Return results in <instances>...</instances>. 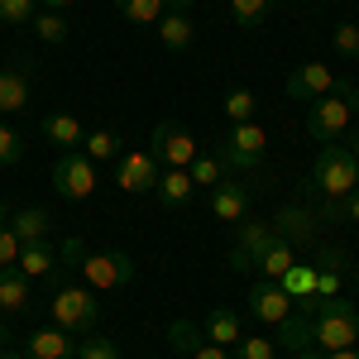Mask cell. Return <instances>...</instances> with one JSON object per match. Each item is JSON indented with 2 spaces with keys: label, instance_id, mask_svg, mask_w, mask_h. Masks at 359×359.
I'll use <instances>...</instances> for the list:
<instances>
[{
  "label": "cell",
  "instance_id": "obj_1",
  "mask_svg": "<svg viewBox=\"0 0 359 359\" xmlns=\"http://www.w3.org/2000/svg\"><path fill=\"white\" fill-rule=\"evenodd\" d=\"M302 311H311V345L321 350H350L359 340V306L345 297H302Z\"/></svg>",
  "mask_w": 359,
  "mask_h": 359
},
{
  "label": "cell",
  "instance_id": "obj_2",
  "mask_svg": "<svg viewBox=\"0 0 359 359\" xmlns=\"http://www.w3.org/2000/svg\"><path fill=\"white\" fill-rule=\"evenodd\" d=\"M359 115V86H335L331 96L306 106V135L316 144H340Z\"/></svg>",
  "mask_w": 359,
  "mask_h": 359
},
{
  "label": "cell",
  "instance_id": "obj_3",
  "mask_svg": "<svg viewBox=\"0 0 359 359\" xmlns=\"http://www.w3.org/2000/svg\"><path fill=\"white\" fill-rule=\"evenodd\" d=\"M311 187L326 201H345L359 187V158L350 144H321L316 163H311Z\"/></svg>",
  "mask_w": 359,
  "mask_h": 359
},
{
  "label": "cell",
  "instance_id": "obj_4",
  "mask_svg": "<svg viewBox=\"0 0 359 359\" xmlns=\"http://www.w3.org/2000/svg\"><path fill=\"white\" fill-rule=\"evenodd\" d=\"M48 316L67 335H86V331H96V321H101V297L91 287H82V283H62L48 297Z\"/></svg>",
  "mask_w": 359,
  "mask_h": 359
},
{
  "label": "cell",
  "instance_id": "obj_5",
  "mask_svg": "<svg viewBox=\"0 0 359 359\" xmlns=\"http://www.w3.org/2000/svg\"><path fill=\"white\" fill-rule=\"evenodd\" d=\"M264 154H269V130H264L259 120L230 125V135L216 144V158H221V168H230V172H259Z\"/></svg>",
  "mask_w": 359,
  "mask_h": 359
},
{
  "label": "cell",
  "instance_id": "obj_6",
  "mask_svg": "<svg viewBox=\"0 0 359 359\" xmlns=\"http://www.w3.org/2000/svg\"><path fill=\"white\" fill-rule=\"evenodd\" d=\"M77 278H82V287H91V292H115V287H125L135 278V259L125 249H101V254H86L82 259Z\"/></svg>",
  "mask_w": 359,
  "mask_h": 359
},
{
  "label": "cell",
  "instance_id": "obj_7",
  "mask_svg": "<svg viewBox=\"0 0 359 359\" xmlns=\"http://www.w3.org/2000/svg\"><path fill=\"white\" fill-rule=\"evenodd\" d=\"M53 192L62 196V201H86V196H96V163L86 158L82 149L62 154L53 163Z\"/></svg>",
  "mask_w": 359,
  "mask_h": 359
},
{
  "label": "cell",
  "instance_id": "obj_8",
  "mask_svg": "<svg viewBox=\"0 0 359 359\" xmlns=\"http://www.w3.org/2000/svg\"><path fill=\"white\" fill-rule=\"evenodd\" d=\"M158 172H163V163H158L154 149H130V154L115 158V182L125 192H154L158 187Z\"/></svg>",
  "mask_w": 359,
  "mask_h": 359
},
{
  "label": "cell",
  "instance_id": "obj_9",
  "mask_svg": "<svg viewBox=\"0 0 359 359\" xmlns=\"http://www.w3.org/2000/svg\"><path fill=\"white\" fill-rule=\"evenodd\" d=\"M34 106V67L29 57H15L10 67H0V115H20Z\"/></svg>",
  "mask_w": 359,
  "mask_h": 359
},
{
  "label": "cell",
  "instance_id": "obj_10",
  "mask_svg": "<svg viewBox=\"0 0 359 359\" xmlns=\"http://www.w3.org/2000/svg\"><path fill=\"white\" fill-rule=\"evenodd\" d=\"M154 154H158V163L163 168H192L196 158V139L182 130V125H172V120H158L154 125Z\"/></svg>",
  "mask_w": 359,
  "mask_h": 359
},
{
  "label": "cell",
  "instance_id": "obj_11",
  "mask_svg": "<svg viewBox=\"0 0 359 359\" xmlns=\"http://www.w3.org/2000/svg\"><path fill=\"white\" fill-rule=\"evenodd\" d=\"M292 306H297V302H292L278 283H269V278H259V283L249 287V316H254L259 326H278Z\"/></svg>",
  "mask_w": 359,
  "mask_h": 359
},
{
  "label": "cell",
  "instance_id": "obj_12",
  "mask_svg": "<svg viewBox=\"0 0 359 359\" xmlns=\"http://www.w3.org/2000/svg\"><path fill=\"white\" fill-rule=\"evenodd\" d=\"M335 91V72L326 62H302V67H292V77H287V96L292 101H321V96H331Z\"/></svg>",
  "mask_w": 359,
  "mask_h": 359
},
{
  "label": "cell",
  "instance_id": "obj_13",
  "mask_svg": "<svg viewBox=\"0 0 359 359\" xmlns=\"http://www.w3.org/2000/svg\"><path fill=\"white\" fill-rule=\"evenodd\" d=\"M269 225H273L292 249H311L316 245V211H311V206H297V201H292V206H283Z\"/></svg>",
  "mask_w": 359,
  "mask_h": 359
},
{
  "label": "cell",
  "instance_id": "obj_14",
  "mask_svg": "<svg viewBox=\"0 0 359 359\" xmlns=\"http://www.w3.org/2000/svg\"><path fill=\"white\" fill-rule=\"evenodd\" d=\"M25 359H77V345L62 326H39L25 335Z\"/></svg>",
  "mask_w": 359,
  "mask_h": 359
},
{
  "label": "cell",
  "instance_id": "obj_15",
  "mask_svg": "<svg viewBox=\"0 0 359 359\" xmlns=\"http://www.w3.org/2000/svg\"><path fill=\"white\" fill-rule=\"evenodd\" d=\"M211 211H216L221 221H235V225H240L249 216V187L225 177L221 187H211Z\"/></svg>",
  "mask_w": 359,
  "mask_h": 359
},
{
  "label": "cell",
  "instance_id": "obj_16",
  "mask_svg": "<svg viewBox=\"0 0 359 359\" xmlns=\"http://www.w3.org/2000/svg\"><path fill=\"white\" fill-rule=\"evenodd\" d=\"M43 139H48V144H57L62 154H72V149H82L86 130H82V120H77V115L53 111V115H43Z\"/></svg>",
  "mask_w": 359,
  "mask_h": 359
},
{
  "label": "cell",
  "instance_id": "obj_17",
  "mask_svg": "<svg viewBox=\"0 0 359 359\" xmlns=\"http://www.w3.org/2000/svg\"><path fill=\"white\" fill-rule=\"evenodd\" d=\"M292 259H297V249H292L287 240H283V235H278L269 249H259V254H254V273L269 278V283H278V278L292 269Z\"/></svg>",
  "mask_w": 359,
  "mask_h": 359
},
{
  "label": "cell",
  "instance_id": "obj_18",
  "mask_svg": "<svg viewBox=\"0 0 359 359\" xmlns=\"http://www.w3.org/2000/svg\"><path fill=\"white\" fill-rule=\"evenodd\" d=\"M201 335H206L211 345L230 350V345H235L245 331H240V316H235L230 306H211V311H206V326H201Z\"/></svg>",
  "mask_w": 359,
  "mask_h": 359
},
{
  "label": "cell",
  "instance_id": "obj_19",
  "mask_svg": "<svg viewBox=\"0 0 359 359\" xmlns=\"http://www.w3.org/2000/svg\"><path fill=\"white\" fill-rule=\"evenodd\" d=\"M34 302V283L20 269H0V311H29Z\"/></svg>",
  "mask_w": 359,
  "mask_h": 359
},
{
  "label": "cell",
  "instance_id": "obj_20",
  "mask_svg": "<svg viewBox=\"0 0 359 359\" xmlns=\"http://www.w3.org/2000/svg\"><path fill=\"white\" fill-rule=\"evenodd\" d=\"M154 29H158V39H163L168 53H187V48H192V39H196L192 15H172V10H168V15H163Z\"/></svg>",
  "mask_w": 359,
  "mask_h": 359
},
{
  "label": "cell",
  "instance_id": "obj_21",
  "mask_svg": "<svg viewBox=\"0 0 359 359\" xmlns=\"http://www.w3.org/2000/svg\"><path fill=\"white\" fill-rule=\"evenodd\" d=\"M158 201H163L168 211H177V206H187V196H192V172L187 168H163L158 172Z\"/></svg>",
  "mask_w": 359,
  "mask_h": 359
},
{
  "label": "cell",
  "instance_id": "obj_22",
  "mask_svg": "<svg viewBox=\"0 0 359 359\" xmlns=\"http://www.w3.org/2000/svg\"><path fill=\"white\" fill-rule=\"evenodd\" d=\"M273 331H278V345H283V350H306V345H311V311L292 306Z\"/></svg>",
  "mask_w": 359,
  "mask_h": 359
},
{
  "label": "cell",
  "instance_id": "obj_23",
  "mask_svg": "<svg viewBox=\"0 0 359 359\" xmlns=\"http://www.w3.org/2000/svg\"><path fill=\"white\" fill-rule=\"evenodd\" d=\"M278 287H283L292 302H302V297H316V264H311V259H292V269L278 278Z\"/></svg>",
  "mask_w": 359,
  "mask_h": 359
},
{
  "label": "cell",
  "instance_id": "obj_24",
  "mask_svg": "<svg viewBox=\"0 0 359 359\" xmlns=\"http://www.w3.org/2000/svg\"><path fill=\"white\" fill-rule=\"evenodd\" d=\"M10 230H15V240H20V245H39V240H48V235H53V216H48V211H39V206H29V211H20V216L10 221Z\"/></svg>",
  "mask_w": 359,
  "mask_h": 359
},
{
  "label": "cell",
  "instance_id": "obj_25",
  "mask_svg": "<svg viewBox=\"0 0 359 359\" xmlns=\"http://www.w3.org/2000/svg\"><path fill=\"white\" fill-rule=\"evenodd\" d=\"M115 10H120V20H130V25H158L168 15L163 0H115Z\"/></svg>",
  "mask_w": 359,
  "mask_h": 359
},
{
  "label": "cell",
  "instance_id": "obj_26",
  "mask_svg": "<svg viewBox=\"0 0 359 359\" xmlns=\"http://www.w3.org/2000/svg\"><path fill=\"white\" fill-rule=\"evenodd\" d=\"M273 240H278V230L269 221H240V249L249 254V264H254V254H259V249H269Z\"/></svg>",
  "mask_w": 359,
  "mask_h": 359
},
{
  "label": "cell",
  "instance_id": "obj_27",
  "mask_svg": "<svg viewBox=\"0 0 359 359\" xmlns=\"http://www.w3.org/2000/svg\"><path fill=\"white\" fill-rule=\"evenodd\" d=\"M82 154L91 163H115V158H120V139H115L111 130H91V135L82 139Z\"/></svg>",
  "mask_w": 359,
  "mask_h": 359
},
{
  "label": "cell",
  "instance_id": "obj_28",
  "mask_svg": "<svg viewBox=\"0 0 359 359\" xmlns=\"http://www.w3.org/2000/svg\"><path fill=\"white\" fill-rule=\"evenodd\" d=\"M254 111H259V101H254L249 86H230V91H225V120H230V125L254 120Z\"/></svg>",
  "mask_w": 359,
  "mask_h": 359
},
{
  "label": "cell",
  "instance_id": "obj_29",
  "mask_svg": "<svg viewBox=\"0 0 359 359\" xmlns=\"http://www.w3.org/2000/svg\"><path fill=\"white\" fill-rule=\"evenodd\" d=\"M278 0H230V20L245 29H259L264 20H269V10H273Z\"/></svg>",
  "mask_w": 359,
  "mask_h": 359
},
{
  "label": "cell",
  "instance_id": "obj_30",
  "mask_svg": "<svg viewBox=\"0 0 359 359\" xmlns=\"http://www.w3.org/2000/svg\"><path fill=\"white\" fill-rule=\"evenodd\" d=\"M187 172H192V187H221L225 182V168H221L216 154H196Z\"/></svg>",
  "mask_w": 359,
  "mask_h": 359
},
{
  "label": "cell",
  "instance_id": "obj_31",
  "mask_svg": "<svg viewBox=\"0 0 359 359\" xmlns=\"http://www.w3.org/2000/svg\"><path fill=\"white\" fill-rule=\"evenodd\" d=\"M34 15H39V0H0V25L25 29L34 25Z\"/></svg>",
  "mask_w": 359,
  "mask_h": 359
},
{
  "label": "cell",
  "instance_id": "obj_32",
  "mask_svg": "<svg viewBox=\"0 0 359 359\" xmlns=\"http://www.w3.org/2000/svg\"><path fill=\"white\" fill-rule=\"evenodd\" d=\"M201 340H206V335H201V326H192V321H172V326H168V345H172L177 355H192Z\"/></svg>",
  "mask_w": 359,
  "mask_h": 359
},
{
  "label": "cell",
  "instance_id": "obj_33",
  "mask_svg": "<svg viewBox=\"0 0 359 359\" xmlns=\"http://www.w3.org/2000/svg\"><path fill=\"white\" fill-rule=\"evenodd\" d=\"M34 29H39L43 43H67V20H62L57 10H39V15H34Z\"/></svg>",
  "mask_w": 359,
  "mask_h": 359
},
{
  "label": "cell",
  "instance_id": "obj_34",
  "mask_svg": "<svg viewBox=\"0 0 359 359\" xmlns=\"http://www.w3.org/2000/svg\"><path fill=\"white\" fill-rule=\"evenodd\" d=\"M235 359H278V345L269 335H240L235 340Z\"/></svg>",
  "mask_w": 359,
  "mask_h": 359
},
{
  "label": "cell",
  "instance_id": "obj_35",
  "mask_svg": "<svg viewBox=\"0 0 359 359\" xmlns=\"http://www.w3.org/2000/svg\"><path fill=\"white\" fill-rule=\"evenodd\" d=\"M77 359H120V345H115L111 335H82V345H77Z\"/></svg>",
  "mask_w": 359,
  "mask_h": 359
},
{
  "label": "cell",
  "instance_id": "obj_36",
  "mask_svg": "<svg viewBox=\"0 0 359 359\" xmlns=\"http://www.w3.org/2000/svg\"><path fill=\"white\" fill-rule=\"evenodd\" d=\"M86 254H91V249H86L82 235H67V240H62V249H57V269H62V273H77Z\"/></svg>",
  "mask_w": 359,
  "mask_h": 359
},
{
  "label": "cell",
  "instance_id": "obj_37",
  "mask_svg": "<svg viewBox=\"0 0 359 359\" xmlns=\"http://www.w3.org/2000/svg\"><path fill=\"white\" fill-rule=\"evenodd\" d=\"M20 158H25V135L10 130V125H0V168H15Z\"/></svg>",
  "mask_w": 359,
  "mask_h": 359
},
{
  "label": "cell",
  "instance_id": "obj_38",
  "mask_svg": "<svg viewBox=\"0 0 359 359\" xmlns=\"http://www.w3.org/2000/svg\"><path fill=\"white\" fill-rule=\"evenodd\" d=\"M331 43H335V53H345V57H359V25H335Z\"/></svg>",
  "mask_w": 359,
  "mask_h": 359
},
{
  "label": "cell",
  "instance_id": "obj_39",
  "mask_svg": "<svg viewBox=\"0 0 359 359\" xmlns=\"http://www.w3.org/2000/svg\"><path fill=\"white\" fill-rule=\"evenodd\" d=\"M187 359H230V350H221V345H211V340H201Z\"/></svg>",
  "mask_w": 359,
  "mask_h": 359
},
{
  "label": "cell",
  "instance_id": "obj_40",
  "mask_svg": "<svg viewBox=\"0 0 359 359\" xmlns=\"http://www.w3.org/2000/svg\"><path fill=\"white\" fill-rule=\"evenodd\" d=\"M230 269H235V273H249V269H254V264H249V254H245L240 245L230 249Z\"/></svg>",
  "mask_w": 359,
  "mask_h": 359
},
{
  "label": "cell",
  "instance_id": "obj_41",
  "mask_svg": "<svg viewBox=\"0 0 359 359\" xmlns=\"http://www.w3.org/2000/svg\"><path fill=\"white\" fill-rule=\"evenodd\" d=\"M345 221H355V225H359V187L345 196Z\"/></svg>",
  "mask_w": 359,
  "mask_h": 359
},
{
  "label": "cell",
  "instance_id": "obj_42",
  "mask_svg": "<svg viewBox=\"0 0 359 359\" xmlns=\"http://www.w3.org/2000/svg\"><path fill=\"white\" fill-rule=\"evenodd\" d=\"M196 0H163V10H172V15H192Z\"/></svg>",
  "mask_w": 359,
  "mask_h": 359
},
{
  "label": "cell",
  "instance_id": "obj_43",
  "mask_svg": "<svg viewBox=\"0 0 359 359\" xmlns=\"http://www.w3.org/2000/svg\"><path fill=\"white\" fill-rule=\"evenodd\" d=\"M0 359H25V345H0Z\"/></svg>",
  "mask_w": 359,
  "mask_h": 359
},
{
  "label": "cell",
  "instance_id": "obj_44",
  "mask_svg": "<svg viewBox=\"0 0 359 359\" xmlns=\"http://www.w3.org/2000/svg\"><path fill=\"white\" fill-rule=\"evenodd\" d=\"M67 5H77V0H39V10H67Z\"/></svg>",
  "mask_w": 359,
  "mask_h": 359
},
{
  "label": "cell",
  "instance_id": "obj_45",
  "mask_svg": "<svg viewBox=\"0 0 359 359\" xmlns=\"http://www.w3.org/2000/svg\"><path fill=\"white\" fill-rule=\"evenodd\" d=\"M326 359H359V350L350 345V350H326Z\"/></svg>",
  "mask_w": 359,
  "mask_h": 359
},
{
  "label": "cell",
  "instance_id": "obj_46",
  "mask_svg": "<svg viewBox=\"0 0 359 359\" xmlns=\"http://www.w3.org/2000/svg\"><path fill=\"white\" fill-rule=\"evenodd\" d=\"M345 139H350V149H355V158H359V125H350V130H345Z\"/></svg>",
  "mask_w": 359,
  "mask_h": 359
},
{
  "label": "cell",
  "instance_id": "obj_47",
  "mask_svg": "<svg viewBox=\"0 0 359 359\" xmlns=\"http://www.w3.org/2000/svg\"><path fill=\"white\" fill-rule=\"evenodd\" d=\"M0 326H5V321H0Z\"/></svg>",
  "mask_w": 359,
  "mask_h": 359
},
{
  "label": "cell",
  "instance_id": "obj_48",
  "mask_svg": "<svg viewBox=\"0 0 359 359\" xmlns=\"http://www.w3.org/2000/svg\"><path fill=\"white\" fill-rule=\"evenodd\" d=\"M355 345H359V340H355Z\"/></svg>",
  "mask_w": 359,
  "mask_h": 359
}]
</instances>
